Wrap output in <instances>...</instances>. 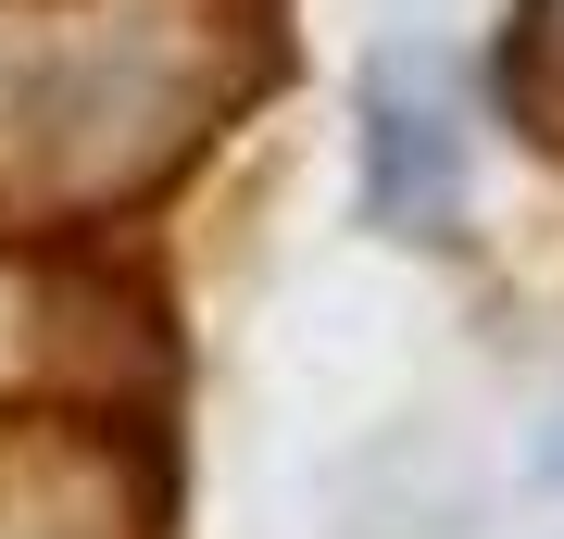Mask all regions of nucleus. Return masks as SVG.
Wrapping results in <instances>:
<instances>
[{
  "instance_id": "nucleus-1",
  "label": "nucleus",
  "mask_w": 564,
  "mask_h": 539,
  "mask_svg": "<svg viewBox=\"0 0 564 539\" xmlns=\"http://www.w3.org/2000/svg\"><path fill=\"white\" fill-rule=\"evenodd\" d=\"M464 88L440 51H377L351 76V176L389 239H440L464 214Z\"/></svg>"
}]
</instances>
